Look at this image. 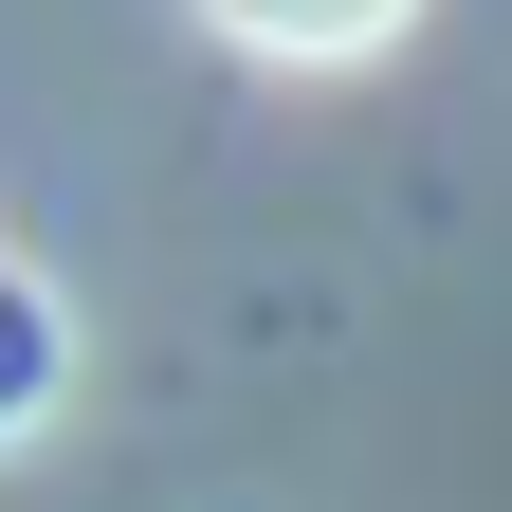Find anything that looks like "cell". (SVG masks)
I'll return each mask as SVG.
<instances>
[{
	"instance_id": "obj_1",
	"label": "cell",
	"mask_w": 512,
	"mask_h": 512,
	"mask_svg": "<svg viewBox=\"0 0 512 512\" xmlns=\"http://www.w3.org/2000/svg\"><path fill=\"white\" fill-rule=\"evenodd\" d=\"M202 19H220L238 55H275V74H348V55H384L421 0H202Z\"/></svg>"
},
{
	"instance_id": "obj_2",
	"label": "cell",
	"mask_w": 512,
	"mask_h": 512,
	"mask_svg": "<svg viewBox=\"0 0 512 512\" xmlns=\"http://www.w3.org/2000/svg\"><path fill=\"white\" fill-rule=\"evenodd\" d=\"M55 384H74V330H55V293L19 275V256H0V439H19Z\"/></svg>"
}]
</instances>
